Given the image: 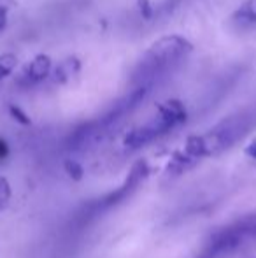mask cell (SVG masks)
I'll use <instances>...</instances> for the list:
<instances>
[{
    "label": "cell",
    "instance_id": "3957f363",
    "mask_svg": "<svg viewBox=\"0 0 256 258\" xmlns=\"http://www.w3.org/2000/svg\"><path fill=\"white\" fill-rule=\"evenodd\" d=\"M251 126V119L247 114H233L230 118L219 121L214 128L197 137V144L204 158L223 153L232 148L237 141H240L247 134Z\"/></svg>",
    "mask_w": 256,
    "mask_h": 258
},
{
    "label": "cell",
    "instance_id": "ba28073f",
    "mask_svg": "<svg viewBox=\"0 0 256 258\" xmlns=\"http://www.w3.org/2000/svg\"><path fill=\"white\" fill-rule=\"evenodd\" d=\"M18 67V58L13 53H6L0 56V81L7 76L13 74V71Z\"/></svg>",
    "mask_w": 256,
    "mask_h": 258
},
{
    "label": "cell",
    "instance_id": "6da1fadb",
    "mask_svg": "<svg viewBox=\"0 0 256 258\" xmlns=\"http://www.w3.org/2000/svg\"><path fill=\"white\" fill-rule=\"evenodd\" d=\"M193 51V44L183 35H165L149 46L137 63L132 79L140 83L139 86H153L154 81L163 79L174 69L183 63Z\"/></svg>",
    "mask_w": 256,
    "mask_h": 258
},
{
    "label": "cell",
    "instance_id": "9a60e30c",
    "mask_svg": "<svg viewBox=\"0 0 256 258\" xmlns=\"http://www.w3.org/2000/svg\"><path fill=\"white\" fill-rule=\"evenodd\" d=\"M9 155V146H7V143L4 139H0V160L6 158V156Z\"/></svg>",
    "mask_w": 256,
    "mask_h": 258
},
{
    "label": "cell",
    "instance_id": "5bb4252c",
    "mask_svg": "<svg viewBox=\"0 0 256 258\" xmlns=\"http://www.w3.org/2000/svg\"><path fill=\"white\" fill-rule=\"evenodd\" d=\"M244 151H246V155L249 156V158L256 160V137H254L253 141H251L249 144H247V146H246V150H244Z\"/></svg>",
    "mask_w": 256,
    "mask_h": 258
},
{
    "label": "cell",
    "instance_id": "277c9868",
    "mask_svg": "<svg viewBox=\"0 0 256 258\" xmlns=\"http://www.w3.org/2000/svg\"><path fill=\"white\" fill-rule=\"evenodd\" d=\"M149 172H151L149 163H147L146 160H139V162H135L132 169H130L125 183L121 184L116 191H113V194H109L106 199H102V202H100V204L111 207V206L118 204V202L125 201V199H127L133 190H137V188H139V184L142 183L147 176H149Z\"/></svg>",
    "mask_w": 256,
    "mask_h": 258
},
{
    "label": "cell",
    "instance_id": "4fadbf2b",
    "mask_svg": "<svg viewBox=\"0 0 256 258\" xmlns=\"http://www.w3.org/2000/svg\"><path fill=\"white\" fill-rule=\"evenodd\" d=\"M7 6H4L2 2H0V32L4 30V28L7 27Z\"/></svg>",
    "mask_w": 256,
    "mask_h": 258
},
{
    "label": "cell",
    "instance_id": "5b68a950",
    "mask_svg": "<svg viewBox=\"0 0 256 258\" xmlns=\"http://www.w3.org/2000/svg\"><path fill=\"white\" fill-rule=\"evenodd\" d=\"M51 58L48 54H37L35 58H32L27 65L20 71L16 78V85L20 88H32V86L41 85L42 81L51 76Z\"/></svg>",
    "mask_w": 256,
    "mask_h": 258
},
{
    "label": "cell",
    "instance_id": "8fae6325",
    "mask_svg": "<svg viewBox=\"0 0 256 258\" xmlns=\"http://www.w3.org/2000/svg\"><path fill=\"white\" fill-rule=\"evenodd\" d=\"M9 114L13 116V118L16 119L18 123H21V125H25V126H28V125L32 123L30 116H28L27 112L23 111V109L18 107V105H14V104H11V105H9Z\"/></svg>",
    "mask_w": 256,
    "mask_h": 258
},
{
    "label": "cell",
    "instance_id": "7a4b0ae2",
    "mask_svg": "<svg viewBox=\"0 0 256 258\" xmlns=\"http://www.w3.org/2000/svg\"><path fill=\"white\" fill-rule=\"evenodd\" d=\"M186 119H188L186 105L178 99H168L163 104L158 105L156 114L149 121L130 130L127 136H125L123 144L130 151L140 150V148L158 141L160 137L170 134L174 128L181 126Z\"/></svg>",
    "mask_w": 256,
    "mask_h": 258
},
{
    "label": "cell",
    "instance_id": "8992f818",
    "mask_svg": "<svg viewBox=\"0 0 256 258\" xmlns=\"http://www.w3.org/2000/svg\"><path fill=\"white\" fill-rule=\"evenodd\" d=\"M79 69H81V61L75 56H68V58H65L62 63L56 65L55 71H51L49 78H51L53 83H56V85H63V83L70 81V79L77 74Z\"/></svg>",
    "mask_w": 256,
    "mask_h": 258
},
{
    "label": "cell",
    "instance_id": "30bf717a",
    "mask_svg": "<svg viewBox=\"0 0 256 258\" xmlns=\"http://www.w3.org/2000/svg\"><path fill=\"white\" fill-rule=\"evenodd\" d=\"M11 201V184L6 177H0V211L6 209Z\"/></svg>",
    "mask_w": 256,
    "mask_h": 258
},
{
    "label": "cell",
    "instance_id": "7c38bea8",
    "mask_svg": "<svg viewBox=\"0 0 256 258\" xmlns=\"http://www.w3.org/2000/svg\"><path fill=\"white\" fill-rule=\"evenodd\" d=\"M137 7H139V11H140V14H142V18H146V20L153 18L154 9H153V6H151L149 0H137Z\"/></svg>",
    "mask_w": 256,
    "mask_h": 258
},
{
    "label": "cell",
    "instance_id": "52a82bcc",
    "mask_svg": "<svg viewBox=\"0 0 256 258\" xmlns=\"http://www.w3.org/2000/svg\"><path fill=\"white\" fill-rule=\"evenodd\" d=\"M232 20L240 27L256 25V0H246V2L240 4L235 13H233Z\"/></svg>",
    "mask_w": 256,
    "mask_h": 258
},
{
    "label": "cell",
    "instance_id": "9c48e42d",
    "mask_svg": "<svg viewBox=\"0 0 256 258\" xmlns=\"http://www.w3.org/2000/svg\"><path fill=\"white\" fill-rule=\"evenodd\" d=\"M63 169H65L67 176L70 177L72 181H79V179H82V176H84V169H82V165L79 162H75V160H72V158L65 160Z\"/></svg>",
    "mask_w": 256,
    "mask_h": 258
}]
</instances>
